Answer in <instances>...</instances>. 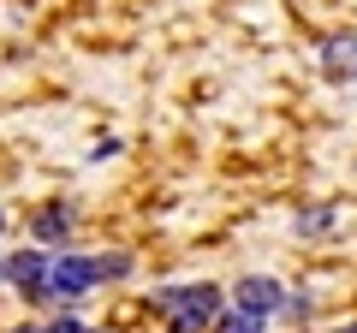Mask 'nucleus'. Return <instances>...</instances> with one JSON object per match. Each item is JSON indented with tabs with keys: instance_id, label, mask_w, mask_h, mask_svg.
I'll use <instances>...</instances> for the list:
<instances>
[{
	"instance_id": "f257e3e1",
	"label": "nucleus",
	"mask_w": 357,
	"mask_h": 333,
	"mask_svg": "<svg viewBox=\"0 0 357 333\" xmlns=\"http://www.w3.org/2000/svg\"><path fill=\"white\" fill-rule=\"evenodd\" d=\"M48 286L54 297H60V309H72L77 297H89L96 286H102V274H96V256H84V250H60L48 268Z\"/></svg>"
},
{
	"instance_id": "f03ea898",
	"label": "nucleus",
	"mask_w": 357,
	"mask_h": 333,
	"mask_svg": "<svg viewBox=\"0 0 357 333\" xmlns=\"http://www.w3.org/2000/svg\"><path fill=\"white\" fill-rule=\"evenodd\" d=\"M280 304H286V292H280L274 274H238V280H232V309L250 316V321H262V327L280 316Z\"/></svg>"
},
{
	"instance_id": "7ed1b4c3",
	"label": "nucleus",
	"mask_w": 357,
	"mask_h": 333,
	"mask_svg": "<svg viewBox=\"0 0 357 333\" xmlns=\"http://www.w3.org/2000/svg\"><path fill=\"white\" fill-rule=\"evenodd\" d=\"M155 309H161V316H203V321H215L220 316V286L215 280L161 286V292H155Z\"/></svg>"
},
{
	"instance_id": "20e7f679",
	"label": "nucleus",
	"mask_w": 357,
	"mask_h": 333,
	"mask_svg": "<svg viewBox=\"0 0 357 333\" xmlns=\"http://www.w3.org/2000/svg\"><path fill=\"white\" fill-rule=\"evenodd\" d=\"M72 232H77V208L72 203H48V208H36V220H30V244H42V250H54V244H72Z\"/></svg>"
},
{
	"instance_id": "39448f33",
	"label": "nucleus",
	"mask_w": 357,
	"mask_h": 333,
	"mask_svg": "<svg viewBox=\"0 0 357 333\" xmlns=\"http://www.w3.org/2000/svg\"><path fill=\"white\" fill-rule=\"evenodd\" d=\"M48 268H54L48 250H42V244H24V250H13V256H6V286H13V292H30V286L48 280Z\"/></svg>"
},
{
	"instance_id": "423d86ee",
	"label": "nucleus",
	"mask_w": 357,
	"mask_h": 333,
	"mask_svg": "<svg viewBox=\"0 0 357 333\" xmlns=\"http://www.w3.org/2000/svg\"><path fill=\"white\" fill-rule=\"evenodd\" d=\"M321 72H328V84H357V30H340L321 42Z\"/></svg>"
},
{
	"instance_id": "0eeeda50",
	"label": "nucleus",
	"mask_w": 357,
	"mask_h": 333,
	"mask_svg": "<svg viewBox=\"0 0 357 333\" xmlns=\"http://www.w3.org/2000/svg\"><path fill=\"white\" fill-rule=\"evenodd\" d=\"M333 220H340V208H333V203H321V208H298V215H292V232H298V238H328Z\"/></svg>"
},
{
	"instance_id": "6e6552de",
	"label": "nucleus",
	"mask_w": 357,
	"mask_h": 333,
	"mask_svg": "<svg viewBox=\"0 0 357 333\" xmlns=\"http://www.w3.org/2000/svg\"><path fill=\"white\" fill-rule=\"evenodd\" d=\"M126 268H131V256H126V250H102V256H96V274H102V286L126 280Z\"/></svg>"
},
{
	"instance_id": "1a4fd4ad",
	"label": "nucleus",
	"mask_w": 357,
	"mask_h": 333,
	"mask_svg": "<svg viewBox=\"0 0 357 333\" xmlns=\"http://www.w3.org/2000/svg\"><path fill=\"white\" fill-rule=\"evenodd\" d=\"M42 333H96V327H89L84 316H72V309H54V316L42 321Z\"/></svg>"
},
{
	"instance_id": "9d476101",
	"label": "nucleus",
	"mask_w": 357,
	"mask_h": 333,
	"mask_svg": "<svg viewBox=\"0 0 357 333\" xmlns=\"http://www.w3.org/2000/svg\"><path fill=\"white\" fill-rule=\"evenodd\" d=\"M215 333H268V327H262V321H250V316H238V309H220Z\"/></svg>"
},
{
	"instance_id": "9b49d317",
	"label": "nucleus",
	"mask_w": 357,
	"mask_h": 333,
	"mask_svg": "<svg viewBox=\"0 0 357 333\" xmlns=\"http://www.w3.org/2000/svg\"><path fill=\"white\" fill-rule=\"evenodd\" d=\"M167 333H215V321H203V316H167Z\"/></svg>"
},
{
	"instance_id": "f8f14e48",
	"label": "nucleus",
	"mask_w": 357,
	"mask_h": 333,
	"mask_svg": "<svg viewBox=\"0 0 357 333\" xmlns=\"http://www.w3.org/2000/svg\"><path fill=\"white\" fill-rule=\"evenodd\" d=\"M310 309H316V304L298 292V297H286V304H280V321H310Z\"/></svg>"
},
{
	"instance_id": "ddd939ff",
	"label": "nucleus",
	"mask_w": 357,
	"mask_h": 333,
	"mask_svg": "<svg viewBox=\"0 0 357 333\" xmlns=\"http://www.w3.org/2000/svg\"><path fill=\"white\" fill-rule=\"evenodd\" d=\"M6 226H13V220H6V208H0V238H6Z\"/></svg>"
},
{
	"instance_id": "4468645a",
	"label": "nucleus",
	"mask_w": 357,
	"mask_h": 333,
	"mask_svg": "<svg viewBox=\"0 0 357 333\" xmlns=\"http://www.w3.org/2000/svg\"><path fill=\"white\" fill-rule=\"evenodd\" d=\"M13 333H42V327H13Z\"/></svg>"
}]
</instances>
